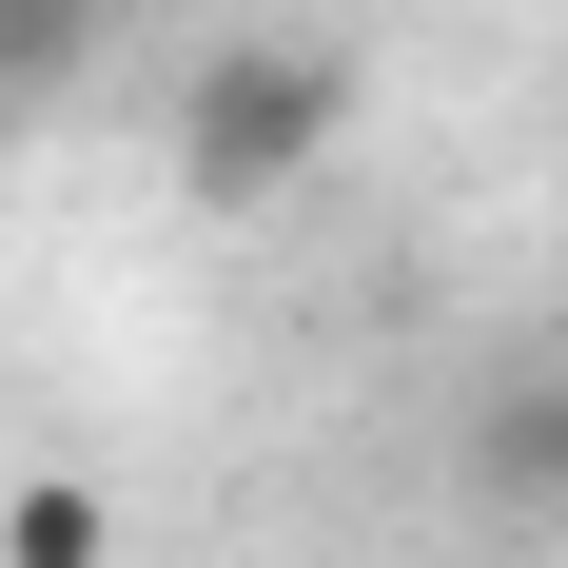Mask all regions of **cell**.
<instances>
[{
	"label": "cell",
	"mask_w": 568,
	"mask_h": 568,
	"mask_svg": "<svg viewBox=\"0 0 568 568\" xmlns=\"http://www.w3.org/2000/svg\"><path fill=\"white\" fill-rule=\"evenodd\" d=\"M470 452H490V490H549L568 510V373H510V393L470 412Z\"/></svg>",
	"instance_id": "3"
},
{
	"label": "cell",
	"mask_w": 568,
	"mask_h": 568,
	"mask_svg": "<svg viewBox=\"0 0 568 568\" xmlns=\"http://www.w3.org/2000/svg\"><path fill=\"white\" fill-rule=\"evenodd\" d=\"M0 568H118V490L99 470H20L0 490Z\"/></svg>",
	"instance_id": "2"
},
{
	"label": "cell",
	"mask_w": 568,
	"mask_h": 568,
	"mask_svg": "<svg viewBox=\"0 0 568 568\" xmlns=\"http://www.w3.org/2000/svg\"><path fill=\"white\" fill-rule=\"evenodd\" d=\"M79 59H99V0H0V99H40Z\"/></svg>",
	"instance_id": "4"
},
{
	"label": "cell",
	"mask_w": 568,
	"mask_h": 568,
	"mask_svg": "<svg viewBox=\"0 0 568 568\" xmlns=\"http://www.w3.org/2000/svg\"><path fill=\"white\" fill-rule=\"evenodd\" d=\"M0 138H20V99H0Z\"/></svg>",
	"instance_id": "5"
},
{
	"label": "cell",
	"mask_w": 568,
	"mask_h": 568,
	"mask_svg": "<svg viewBox=\"0 0 568 568\" xmlns=\"http://www.w3.org/2000/svg\"><path fill=\"white\" fill-rule=\"evenodd\" d=\"M353 99H373V59L314 40V20L196 40V79H176V196H196V216H275V196H314V158L353 138Z\"/></svg>",
	"instance_id": "1"
},
{
	"label": "cell",
	"mask_w": 568,
	"mask_h": 568,
	"mask_svg": "<svg viewBox=\"0 0 568 568\" xmlns=\"http://www.w3.org/2000/svg\"><path fill=\"white\" fill-rule=\"evenodd\" d=\"M99 20H118V0H99Z\"/></svg>",
	"instance_id": "6"
}]
</instances>
